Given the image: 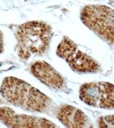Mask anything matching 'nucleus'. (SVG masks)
I'll return each instance as SVG.
<instances>
[{"mask_svg": "<svg viewBox=\"0 0 114 128\" xmlns=\"http://www.w3.org/2000/svg\"><path fill=\"white\" fill-rule=\"evenodd\" d=\"M1 99H0V104H1Z\"/></svg>", "mask_w": 114, "mask_h": 128, "instance_id": "11", "label": "nucleus"}, {"mask_svg": "<svg viewBox=\"0 0 114 128\" xmlns=\"http://www.w3.org/2000/svg\"><path fill=\"white\" fill-rule=\"evenodd\" d=\"M80 18L84 25L101 39L114 46V10L106 5L93 4L82 8Z\"/></svg>", "mask_w": 114, "mask_h": 128, "instance_id": "3", "label": "nucleus"}, {"mask_svg": "<svg viewBox=\"0 0 114 128\" xmlns=\"http://www.w3.org/2000/svg\"><path fill=\"white\" fill-rule=\"evenodd\" d=\"M0 94L9 104L32 112H43L52 104L46 95L27 82L14 77L4 79Z\"/></svg>", "mask_w": 114, "mask_h": 128, "instance_id": "1", "label": "nucleus"}, {"mask_svg": "<svg viewBox=\"0 0 114 128\" xmlns=\"http://www.w3.org/2000/svg\"><path fill=\"white\" fill-rule=\"evenodd\" d=\"M99 128H114V115H108L100 117L98 120Z\"/></svg>", "mask_w": 114, "mask_h": 128, "instance_id": "9", "label": "nucleus"}, {"mask_svg": "<svg viewBox=\"0 0 114 128\" xmlns=\"http://www.w3.org/2000/svg\"><path fill=\"white\" fill-rule=\"evenodd\" d=\"M56 54L69 64L71 69L79 73H95L101 67L93 57L80 51L72 40L64 36L59 44Z\"/></svg>", "mask_w": 114, "mask_h": 128, "instance_id": "4", "label": "nucleus"}, {"mask_svg": "<svg viewBox=\"0 0 114 128\" xmlns=\"http://www.w3.org/2000/svg\"><path fill=\"white\" fill-rule=\"evenodd\" d=\"M30 70L32 74L47 86L56 90H63L66 87L65 80L51 65L44 61L33 63Z\"/></svg>", "mask_w": 114, "mask_h": 128, "instance_id": "7", "label": "nucleus"}, {"mask_svg": "<svg viewBox=\"0 0 114 128\" xmlns=\"http://www.w3.org/2000/svg\"><path fill=\"white\" fill-rule=\"evenodd\" d=\"M18 54L27 60L32 56L47 52L52 38V28L46 23L31 21L20 26L17 30Z\"/></svg>", "mask_w": 114, "mask_h": 128, "instance_id": "2", "label": "nucleus"}, {"mask_svg": "<svg viewBox=\"0 0 114 128\" xmlns=\"http://www.w3.org/2000/svg\"><path fill=\"white\" fill-rule=\"evenodd\" d=\"M4 50V42H3V36L0 31V54L3 52Z\"/></svg>", "mask_w": 114, "mask_h": 128, "instance_id": "10", "label": "nucleus"}, {"mask_svg": "<svg viewBox=\"0 0 114 128\" xmlns=\"http://www.w3.org/2000/svg\"><path fill=\"white\" fill-rule=\"evenodd\" d=\"M0 120L9 128H57L54 123L45 118L16 114L9 107H0Z\"/></svg>", "mask_w": 114, "mask_h": 128, "instance_id": "6", "label": "nucleus"}, {"mask_svg": "<svg viewBox=\"0 0 114 128\" xmlns=\"http://www.w3.org/2000/svg\"><path fill=\"white\" fill-rule=\"evenodd\" d=\"M80 98L88 106L105 109L114 108V85L108 82H93L82 85Z\"/></svg>", "mask_w": 114, "mask_h": 128, "instance_id": "5", "label": "nucleus"}, {"mask_svg": "<svg viewBox=\"0 0 114 128\" xmlns=\"http://www.w3.org/2000/svg\"><path fill=\"white\" fill-rule=\"evenodd\" d=\"M57 119L67 128H84L87 125L88 118L80 109L70 105H63L58 109Z\"/></svg>", "mask_w": 114, "mask_h": 128, "instance_id": "8", "label": "nucleus"}]
</instances>
